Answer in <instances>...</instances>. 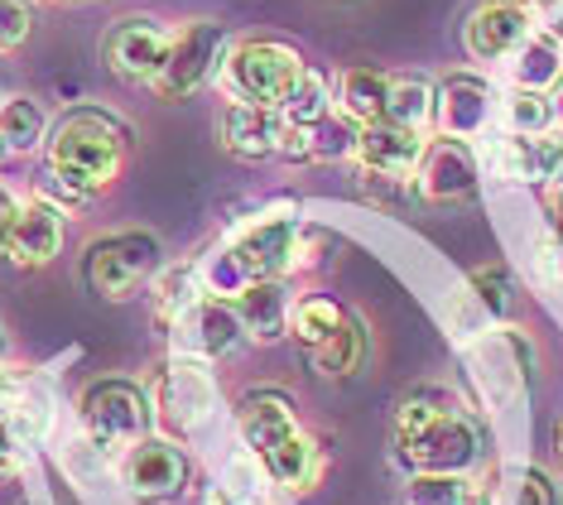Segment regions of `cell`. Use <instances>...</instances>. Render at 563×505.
I'll use <instances>...</instances> for the list:
<instances>
[{
	"instance_id": "obj_36",
	"label": "cell",
	"mask_w": 563,
	"mask_h": 505,
	"mask_svg": "<svg viewBox=\"0 0 563 505\" xmlns=\"http://www.w3.org/2000/svg\"><path fill=\"white\" fill-rule=\"evenodd\" d=\"M15 217H20L15 198L0 188V255H10V231H15Z\"/></svg>"
},
{
	"instance_id": "obj_17",
	"label": "cell",
	"mask_w": 563,
	"mask_h": 505,
	"mask_svg": "<svg viewBox=\"0 0 563 505\" xmlns=\"http://www.w3.org/2000/svg\"><path fill=\"white\" fill-rule=\"evenodd\" d=\"M184 476H188L184 452L174 443H164V438H145V443H135L131 458H125V482H131V491L145 501L174 496V491L184 486Z\"/></svg>"
},
{
	"instance_id": "obj_5",
	"label": "cell",
	"mask_w": 563,
	"mask_h": 505,
	"mask_svg": "<svg viewBox=\"0 0 563 505\" xmlns=\"http://www.w3.org/2000/svg\"><path fill=\"white\" fill-rule=\"evenodd\" d=\"M150 414L155 409H150L145 391L131 381H97V385H87V395H82V429L92 438V448L107 452V458L145 443Z\"/></svg>"
},
{
	"instance_id": "obj_10",
	"label": "cell",
	"mask_w": 563,
	"mask_h": 505,
	"mask_svg": "<svg viewBox=\"0 0 563 505\" xmlns=\"http://www.w3.org/2000/svg\"><path fill=\"white\" fill-rule=\"evenodd\" d=\"M429 140L419 131H405L395 121H371L356 135V154L362 164V178H380V184H400V178H415L419 154H424Z\"/></svg>"
},
{
	"instance_id": "obj_12",
	"label": "cell",
	"mask_w": 563,
	"mask_h": 505,
	"mask_svg": "<svg viewBox=\"0 0 563 505\" xmlns=\"http://www.w3.org/2000/svg\"><path fill=\"white\" fill-rule=\"evenodd\" d=\"M299 241L303 227L285 222V217H271V222H255L232 241V255L246 270V279H279L285 270L299 265Z\"/></svg>"
},
{
	"instance_id": "obj_14",
	"label": "cell",
	"mask_w": 563,
	"mask_h": 505,
	"mask_svg": "<svg viewBox=\"0 0 563 505\" xmlns=\"http://www.w3.org/2000/svg\"><path fill=\"white\" fill-rule=\"evenodd\" d=\"M217 131H222V145L236 160H271V154H279V140H285V111L255 107V101H232L222 111Z\"/></svg>"
},
{
	"instance_id": "obj_40",
	"label": "cell",
	"mask_w": 563,
	"mask_h": 505,
	"mask_svg": "<svg viewBox=\"0 0 563 505\" xmlns=\"http://www.w3.org/2000/svg\"><path fill=\"white\" fill-rule=\"evenodd\" d=\"M0 356H5V328H0Z\"/></svg>"
},
{
	"instance_id": "obj_19",
	"label": "cell",
	"mask_w": 563,
	"mask_h": 505,
	"mask_svg": "<svg viewBox=\"0 0 563 505\" xmlns=\"http://www.w3.org/2000/svg\"><path fill=\"white\" fill-rule=\"evenodd\" d=\"M232 308H236V322L241 332H251L255 342H275L289 322V299L275 279H255L246 284L241 294H232Z\"/></svg>"
},
{
	"instance_id": "obj_7",
	"label": "cell",
	"mask_w": 563,
	"mask_h": 505,
	"mask_svg": "<svg viewBox=\"0 0 563 505\" xmlns=\"http://www.w3.org/2000/svg\"><path fill=\"white\" fill-rule=\"evenodd\" d=\"M227 54V24L222 20H194L184 30H174L169 58H164L159 77L150 83V92L159 101H184L194 97L202 83L212 77V68Z\"/></svg>"
},
{
	"instance_id": "obj_13",
	"label": "cell",
	"mask_w": 563,
	"mask_h": 505,
	"mask_svg": "<svg viewBox=\"0 0 563 505\" xmlns=\"http://www.w3.org/2000/svg\"><path fill=\"white\" fill-rule=\"evenodd\" d=\"M525 39H530V10H520L516 0H482L463 24L467 54L482 58V63L516 54Z\"/></svg>"
},
{
	"instance_id": "obj_11",
	"label": "cell",
	"mask_w": 563,
	"mask_h": 505,
	"mask_svg": "<svg viewBox=\"0 0 563 505\" xmlns=\"http://www.w3.org/2000/svg\"><path fill=\"white\" fill-rule=\"evenodd\" d=\"M415 188L424 193L429 202H463L477 193V160L463 140L443 135V140H429L424 154H419V168H415Z\"/></svg>"
},
{
	"instance_id": "obj_16",
	"label": "cell",
	"mask_w": 563,
	"mask_h": 505,
	"mask_svg": "<svg viewBox=\"0 0 563 505\" xmlns=\"http://www.w3.org/2000/svg\"><path fill=\"white\" fill-rule=\"evenodd\" d=\"M58 245H63V212L44 198H30L15 217V231H10V261L20 270H40L58 255Z\"/></svg>"
},
{
	"instance_id": "obj_34",
	"label": "cell",
	"mask_w": 563,
	"mask_h": 505,
	"mask_svg": "<svg viewBox=\"0 0 563 505\" xmlns=\"http://www.w3.org/2000/svg\"><path fill=\"white\" fill-rule=\"evenodd\" d=\"M534 168H540L544 188H563V135L559 131H544L534 140Z\"/></svg>"
},
{
	"instance_id": "obj_32",
	"label": "cell",
	"mask_w": 563,
	"mask_h": 505,
	"mask_svg": "<svg viewBox=\"0 0 563 505\" xmlns=\"http://www.w3.org/2000/svg\"><path fill=\"white\" fill-rule=\"evenodd\" d=\"M510 131L516 135H544L554 121V107L544 101V92H516L510 97Z\"/></svg>"
},
{
	"instance_id": "obj_33",
	"label": "cell",
	"mask_w": 563,
	"mask_h": 505,
	"mask_svg": "<svg viewBox=\"0 0 563 505\" xmlns=\"http://www.w3.org/2000/svg\"><path fill=\"white\" fill-rule=\"evenodd\" d=\"M472 289H477V299L492 308L496 318L510 308V275H506V265H482V270H472Z\"/></svg>"
},
{
	"instance_id": "obj_3",
	"label": "cell",
	"mask_w": 563,
	"mask_h": 505,
	"mask_svg": "<svg viewBox=\"0 0 563 505\" xmlns=\"http://www.w3.org/2000/svg\"><path fill=\"white\" fill-rule=\"evenodd\" d=\"M236 424L246 433L251 458L289 491H309L323 472V448L313 443V433L299 424L294 399L285 391H251L236 405Z\"/></svg>"
},
{
	"instance_id": "obj_20",
	"label": "cell",
	"mask_w": 563,
	"mask_h": 505,
	"mask_svg": "<svg viewBox=\"0 0 563 505\" xmlns=\"http://www.w3.org/2000/svg\"><path fill=\"white\" fill-rule=\"evenodd\" d=\"M338 116H347L356 125L386 121V101H390V77L376 68H347L338 77Z\"/></svg>"
},
{
	"instance_id": "obj_30",
	"label": "cell",
	"mask_w": 563,
	"mask_h": 505,
	"mask_svg": "<svg viewBox=\"0 0 563 505\" xmlns=\"http://www.w3.org/2000/svg\"><path fill=\"white\" fill-rule=\"evenodd\" d=\"M501 505H559V496H554V482H549V472L520 468V472H510Z\"/></svg>"
},
{
	"instance_id": "obj_4",
	"label": "cell",
	"mask_w": 563,
	"mask_h": 505,
	"mask_svg": "<svg viewBox=\"0 0 563 505\" xmlns=\"http://www.w3.org/2000/svg\"><path fill=\"white\" fill-rule=\"evenodd\" d=\"M309 68L303 54L285 39H241L227 54L222 83L232 87V101H255V107H275L289 97V87L299 83V73Z\"/></svg>"
},
{
	"instance_id": "obj_41",
	"label": "cell",
	"mask_w": 563,
	"mask_h": 505,
	"mask_svg": "<svg viewBox=\"0 0 563 505\" xmlns=\"http://www.w3.org/2000/svg\"><path fill=\"white\" fill-rule=\"evenodd\" d=\"M63 6H78V0H63Z\"/></svg>"
},
{
	"instance_id": "obj_8",
	"label": "cell",
	"mask_w": 563,
	"mask_h": 505,
	"mask_svg": "<svg viewBox=\"0 0 563 505\" xmlns=\"http://www.w3.org/2000/svg\"><path fill=\"white\" fill-rule=\"evenodd\" d=\"M212 375L198 356H174L169 366H159L155 391H150V405H155V419L169 433H194L202 429V419L212 414Z\"/></svg>"
},
{
	"instance_id": "obj_15",
	"label": "cell",
	"mask_w": 563,
	"mask_h": 505,
	"mask_svg": "<svg viewBox=\"0 0 563 505\" xmlns=\"http://www.w3.org/2000/svg\"><path fill=\"white\" fill-rule=\"evenodd\" d=\"M433 116H439L443 135H453V140L477 135L486 125V116H492V87L472 73L443 77V83L433 87Z\"/></svg>"
},
{
	"instance_id": "obj_24",
	"label": "cell",
	"mask_w": 563,
	"mask_h": 505,
	"mask_svg": "<svg viewBox=\"0 0 563 505\" xmlns=\"http://www.w3.org/2000/svg\"><path fill=\"white\" fill-rule=\"evenodd\" d=\"M386 121H395V125H405V131H419V135H424V125L433 121V87L424 83V77H415V73L390 77Z\"/></svg>"
},
{
	"instance_id": "obj_28",
	"label": "cell",
	"mask_w": 563,
	"mask_h": 505,
	"mask_svg": "<svg viewBox=\"0 0 563 505\" xmlns=\"http://www.w3.org/2000/svg\"><path fill=\"white\" fill-rule=\"evenodd\" d=\"M405 496L409 505H472V482L453 472H415Z\"/></svg>"
},
{
	"instance_id": "obj_2",
	"label": "cell",
	"mask_w": 563,
	"mask_h": 505,
	"mask_svg": "<svg viewBox=\"0 0 563 505\" xmlns=\"http://www.w3.org/2000/svg\"><path fill=\"white\" fill-rule=\"evenodd\" d=\"M131 154V125L101 107H73L48 135V174L73 198H97L121 178Z\"/></svg>"
},
{
	"instance_id": "obj_9",
	"label": "cell",
	"mask_w": 563,
	"mask_h": 505,
	"mask_svg": "<svg viewBox=\"0 0 563 505\" xmlns=\"http://www.w3.org/2000/svg\"><path fill=\"white\" fill-rule=\"evenodd\" d=\"M169 44L174 34L164 30L159 20L150 15H125L117 20L107 34H101V63L121 77V83H135V87H150L169 58Z\"/></svg>"
},
{
	"instance_id": "obj_38",
	"label": "cell",
	"mask_w": 563,
	"mask_h": 505,
	"mask_svg": "<svg viewBox=\"0 0 563 505\" xmlns=\"http://www.w3.org/2000/svg\"><path fill=\"white\" fill-rule=\"evenodd\" d=\"M520 10H549V6H563V0H516Z\"/></svg>"
},
{
	"instance_id": "obj_31",
	"label": "cell",
	"mask_w": 563,
	"mask_h": 505,
	"mask_svg": "<svg viewBox=\"0 0 563 505\" xmlns=\"http://www.w3.org/2000/svg\"><path fill=\"white\" fill-rule=\"evenodd\" d=\"M34 34V0H0V54H15Z\"/></svg>"
},
{
	"instance_id": "obj_25",
	"label": "cell",
	"mask_w": 563,
	"mask_h": 505,
	"mask_svg": "<svg viewBox=\"0 0 563 505\" xmlns=\"http://www.w3.org/2000/svg\"><path fill=\"white\" fill-rule=\"evenodd\" d=\"M202 299H208V294H202V275H198V270H188V265L164 270V275L155 279V289H150V304H155V314L169 322V328L194 304H202Z\"/></svg>"
},
{
	"instance_id": "obj_6",
	"label": "cell",
	"mask_w": 563,
	"mask_h": 505,
	"mask_svg": "<svg viewBox=\"0 0 563 505\" xmlns=\"http://www.w3.org/2000/svg\"><path fill=\"white\" fill-rule=\"evenodd\" d=\"M159 251L164 245L155 231H117V237L92 241L82 255L87 289L101 299H131V294H140V284L155 275Z\"/></svg>"
},
{
	"instance_id": "obj_39",
	"label": "cell",
	"mask_w": 563,
	"mask_h": 505,
	"mask_svg": "<svg viewBox=\"0 0 563 505\" xmlns=\"http://www.w3.org/2000/svg\"><path fill=\"white\" fill-rule=\"evenodd\" d=\"M554 448H559V458H563V424H559V433H554Z\"/></svg>"
},
{
	"instance_id": "obj_37",
	"label": "cell",
	"mask_w": 563,
	"mask_h": 505,
	"mask_svg": "<svg viewBox=\"0 0 563 505\" xmlns=\"http://www.w3.org/2000/svg\"><path fill=\"white\" fill-rule=\"evenodd\" d=\"M15 385H20V381H10V375L0 371V419H5V414H10V399H15Z\"/></svg>"
},
{
	"instance_id": "obj_26",
	"label": "cell",
	"mask_w": 563,
	"mask_h": 505,
	"mask_svg": "<svg viewBox=\"0 0 563 505\" xmlns=\"http://www.w3.org/2000/svg\"><path fill=\"white\" fill-rule=\"evenodd\" d=\"M347 322V314H342V304H332V299H323V294H309V299H299L289 308V328H294V337H299V347L309 352V347H318V342H328L332 332Z\"/></svg>"
},
{
	"instance_id": "obj_1",
	"label": "cell",
	"mask_w": 563,
	"mask_h": 505,
	"mask_svg": "<svg viewBox=\"0 0 563 505\" xmlns=\"http://www.w3.org/2000/svg\"><path fill=\"white\" fill-rule=\"evenodd\" d=\"M395 448L409 472L467 476L482 458V433L463 414L457 395H448L443 385H419L395 409Z\"/></svg>"
},
{
	"instance_id": "obj_18",
	"label": "cell",
	"mask_w": 563,
	"mask_h": 505,
	"mask_svg": "<svg viewBox=\"0 0 563 505\" xmlns=\"http://www.w3.org/2000/svg\"><path fill=\"white\" fill-rule=\"evenodd\" d=\"M178 328V342H184L188 356H222L232 352V347L241 342V322H236V308L227 299H202L194 304L184 318L174 322Z\"/></svg>"
},
{
	"instance_id": "obj_29",
	"label": "cell",
	"mask_w": 563,
	"mask_h": 505,
	"mask_svg": "<svg viewBox=\"0 0 563 505\" xmlns=\"http://www.w3.org/2000/svg\"><path fill=\"white\" fill-rule=\"evenodd\" d=\"M496 164H501V178L510 184H534L540 168H534V135H510L496 145Z\"/></svg>"
},
{
	"instance_id": "obj_23",
	"label": "cell",
	"mask_w": 563,
	"mask_h": 505,
	"mask_svg": "<svg viewBox=\"0 0 563 505\" xmlns=\"http://www.w3.org/2000/svg\"><path fill=\"white\" fill-rule=\"evenodd\" d=\"M309 361H313V371H318V375H328V381L356 375V371H362V361H366V332L347 318L338 332L328 337V342L309 347Z\"/></svg>"
},
{
	"instance_id": "obj_35",
	"label": "cell",
	"mask_w": 563,
	"mask_h": 505,
	"mask_svg": "<svg viewBox=\"0 0 563 505\" xmlns=\"http://www.w3.org/2000/svg\"><path fill=\"white\" fill-rule=\"evenodd\" d=\"M24 462V448H20V433L10 429V419H0V476H15Z\"/></svg>"
},
{
	"instance_id": "obj_21",
	"label": "cell",
	"mask_w": 563,
	"mask_h": 505,
	"mask_svg": "<svg viewBox=\"0 0 563 505\" xmlns=\"http://www.w3.org/2000/svg\"><path fill=\"white\" fill-rule=\"evenodd\" d=\"M510 77H516L520 92H549V87H559L563 83V44L554 34H530L516 48Z\"/></svg>"
},
{
	"instance_id": "obj_27",
	"label": "cell",
	"mask_w": 563,
	"mask_h": 505,
	"mask_svg": "<svg viewBox=\"0 0 563 505\" xmlns=\"http://www.w3.org/2000/svg\"><path fill=\"white\" fill-rule=\"evenodd\" d=\"M279 111H285V121H299V125H318L323 116L332 111V92H328V77L318 68H303L299 83L289 87V97L279 101Z\"/></svg>"
},
{
	"instance_id": "obj_42",
	"label": "cell",
	"mask_w": 563,
	"mask_h": 505,
	"mask_svg": "<svg viewBox=\"0 0 563 505\" xmlns=\"http://www.w3.org/2000/svg\"><path fill=\"white\" fill-rule=\"evenodd\" d=\"M0 154H5V140H0Z\"/></svg>"
},
{
	"instance_id": "obj_22",
	"label": "cell",
	"mask_w": 563,
	"mask_h": 505,
	"mask_svg": "<svg viewBox=\"0 0 563 505\" xmlns=\"http://www.w3.org/2000/svg\"><path fill=\"white\" fill-rule=\"evenodd\" d=\"M0 140H5V150H15V154L48 145V121H44L40 101L24 97V92L0 101Z\"/></svg>"
}]
</instances>
